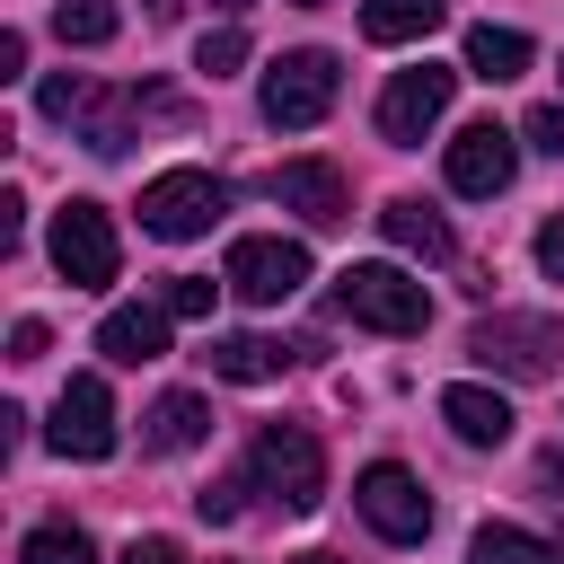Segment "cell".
Here are the masks:
<instances>
[{"label": "cell", "instance_id": "1", "mask_svg": "<svg viewBox=\"0 0 564 564\" xmlns=\"http://www.w3.org/2000/svg\"><path fill=\"white\" fill-rule=\"evenodd\" d=\"M335 308H344L352 326H370V335H423V326H432L423 282L397 273V264H344V273H335Z\"/></svg>", "mask_w": 564, "mask_h": 564}, {"label": "cell", "instance_id": "2", "mask_svg": "<svg viewBox=\"0 0 564 564\" xmlns=\"http://www.w3.org/2000/svg\"><path fill=\"white\" fill-rule=\"evenodd\" d=\"M247 476H256L282 511H317V502H326V449H317V432H300V423H264L256 449H247Z\"/></svg>", "mask_w": 564, "mask_h": 564}, {"label": "cell", "instance_id": "3", "mask_svg": "<svg viewBox=\"0 0 564 564\" xmlns=\"http://www.w3.org/2000/svg\"><path fill=\"white\" fill-rule=\"evenodd\" d=\"M335 88H344L335 53H317V44H308V53H282V62L264 70V97H256V106H264V123H273V132H308V123H326V115H335Z\"/></svg>", "mask_w": 564, "mask_h": 564}, {"label": "cell", "instance_id": "4", "mask_svg": "<svg viewBox=\"0 0 564 564\" xmlns=\"http://www.w3.org/2000/svg\"><path fill=\"white\" fill-rule=\"evenodd\" d=\"M53 273H62L70 291H106V282L123 273V238H115L106 203H62V212H53Z\"/></svg>", "mask_w": 564, "mask_h": 564}, {"label": "cell", "instance_id": "5", "mask_svg": "<svg viewBox=\"0 0 564 564\" xmlns=\"http://www.w3.org/2000/svg\"><path fill=\"white\" fill-rule=\"evenodd\" d=\"M467 352H476L485 370H502V379H546L555 352H564V326H555V317H511V308H494V317H476Z\"/></svg>", "mask_w": 564, "mask_h": 564}, {"label": "cell", "instance_id": "6", "mask_svg": "<svg viewBox=\"0 0 564 564\" xmlns=\"http://www.w3.org/2000/svg\"><path fill=\"white\" fill-rule=\"evenodd\" d=\"M352 511L388 538V546H414V538H432V494H423V476L414 467H397V458H379V467H361V485H352Z\"/></svg>", "mask_w": 564, "mask_h": 564}, {"label": "cell", "instance_id": "7", "mask_svg": "<svg viewBox=\"0 0 564 564\" xmlns=\"http://www.w3.org/2000/svg\"><path fill=\"white\" fill-rule=\"evenodd\" d=\"M220 212H229V194H220V176H203V167H167V176L141 185V229H150V238H203Z\"/></svg>", "mask_w": 564, "mask_h": 564}, {"label": "cell", "instance_id": "8", "mask_svg": "<svg viewBox=\"0 0 564 564\" xmlns=\"http://www.w3.org/2000/svg\"><path fill=\"white\" fill-rule=\"evenodd\" d=\"M220 282H229L238 300H256V308H282V300L308 282V247H300V238H238Z\"/></svg>", "mask_w": 564, "mask_h": 564}, {"label": "cell", "instance_id": "9", "mask_svg": "<svg viewBox=\"0 0 564 564\" xmlns=\"http://www.w3.org/2000/svg\"><path fill=\"white\" fill-rule=\"evenodd\" d=\"M449 88H458V70H441V62H414V70H397L388 79V97H379V132L388 141H423L441 115H449Z\"/></svg>", "mask_w": 564, "mask_h": 564}, {"label": "cell", "instance_id": "10", "mask_svg": "<svg viewBox=\"0 0 564 564\" xmlns=\"http://www.w3.org/2000/svg\"><path fill=\"white\" fill-rule=\"evenodd\" d=\"M62 458H106L115 449V397H106V379L97 370H79L62 397H53V432H44Z\"/></svg>", "mask_w": 564, "mask_h": 564}, {"label": "cell", "instance_id": "11", "mask_svg": "<svg viewBox=\"0 0 564 564\" xmlns=\"http://www.w3.org/2000/svg\"><path fill=\"white\" fill-rule=\"evenodd\" d=\"M511 167H520V141L502 132V123H467L458 141H449V194H502L511 185Z\"/></svg>", "mask_w": 564, "mask_h": 564}, {"label": "cell", "instance_id": "12", "mask_svg": "<svg viewBox=\"0 0 564 564\" xmlns=\"http://www.w3.org/2000/svg\"><path fill=\"white\" fill-rule=\"evenodd\" d=\"M273 203L300 212L308 229H335V220L352 212V185H344V167H326V159H291V167H273Z\"/></svg>", "mask_w": 564, "mask_h": 564}, {"label": "cell", "instance_id": "13", "mask_svg": "<svg viewBox=\"0 0 564 564\" xmlns=\"http://www.w3.org/2000/svg\"><path fill=\"white\" fill-rule=\"evenodd\" d=\"M441 423H449L467 449H502V441H511V397L458 379V388H441Z\"/></svg>", "mask_w": 564, "mask_h": 564}, {"label": "cell", "instance_id": "14", "mask_svg": "<svg viewBox=\"0 0 564 564\" xmlns=\"http://www.w3.org/2000/svg\"><path fill=\"white\" fill-rule=\"evenodd\" d=\"M97 352L123 361V370L159 361V352H167V308H106V317H97Z\"/></svg>", "mask_w": 564, "mask_h": 564}, {"label": "cell", "instance_id": "15", "mask_svg": "<svg viewBox=\"0 0 564 564\" xmlns=\"http://www.w3.org/2000/svg\"><path fill=\"white\" fill-rule=\"evenodd\" d=\"M379 229H388V247H405V256H423V264H449V256H458L449 220H441L432 203H414V194H397V203L379 212Z\"/></svg>", "mask_w": 564, "mask_h": 564}, {"label": "cell", "instance_id": "16", "mask_svg": "<svg viewBox=\"0 0 564 564\" xmlns=\"http://www.w3.org/2000/svg\"><path fill=\"white\" fill-rule=\"evenodd\" d=\"M203 432H212V405H203L194 388H167V397L141 414V441H150V449H194Z\"/></svg>", "mask_w": 564, "mask_h": 564}, {"label": "cell", "instance_id": "17", "mask_svg": "<svg viewBox=\"0 0 564 564\" xmlns=\"http://www.w3.org/2000/svg\"><path fill=\"white\" fill-rule=\"evenodd\" d=\"M449 18V0H361V35L370 44H423Z\"/></svg>", "mask_w": 564, "mask_h": 564}, {"label": "cell", "instance_id": "18", "mask_svg": "<svg viewBox=\"0 0 564 564\" xmlns=\"http://www.w3.org/2000/svg\"><path fill=\"white\" fill-rule=\"evenodd\" d=\"M203 361H212L220 379H238V388H264V379H282V361H291V352H282L273 335H220Z\"/></svg>", "mask_w": 564, "mask_h": 564}, {"label": "cell", "instance_id": "19", "mask_svg": "<svg viewBox=\"0 0 564 564\" xmlns=\"http://www.w3.org/2000/svg\"><path fill=\"white\" fill-rule=\"evenodd\" d=\"M467 70H476V79H520V70H529V35H520V26H494V18L467 26Z\"/></svg>", "mask_w": 564, "mask_h": 564}, {"label": "cell", "instance_id": "20", "mask_svg": "<svg viewBox=\"0 0 564 564\" xmlns=\"http://www.w3.org/2000/svg\"><path fill=\"white\" fill-rule=\"evenodd\" d=\"M467 564H564L546 538H529V529H511V520H485L476 538H467Z\"/></svg>", "mask_w": 564, "mask_h": 564}, {"label": "cell", "instance_id": "21", "mask_svg": "<svg viewBox=\"0 0 564 564\" xmlns=\"http://www.w3.org/2000/svg\"><path fill=\"white\" fill-rule=\"evenodd\" d=\"M115 26H123L115 0H62V9H53V35H62V44H115Z\"/></svg>", "mask_w": 564, "mask_h": 564}, {"label": "cell", "instance_id": "22", "mask_svg": "<svg viewBox=\"0 0 564 564\" xmlns=\"http://www.w3.org/2000/svg\"><path fill=\"white\" fill-rule=\"evenodd\" d=\"M35 106H44V115H53V123H79V115H88V106H97V88H88V79H79V70H53V79H44V88H35Z\"/></svg>", "mask_w": 564, "mask_h": 564}, {"label": "cell", "instance_id": "23", "mask_svg": "<svg viewBox=\"0 0 564 564\" xmlns=\"http://www.w3.org/2000/svg\"><path fill=\"white\" fill-rule=\"evenodd\" d=\"M18 564H97V546H88L79 529H35V538L18 546Z\"/></svg>", "mask_w": 564, "mask_h": 564}, {"label": "cell", "instance_id": "24", "mask_svg": "<svg viewBox=\"0 0 564 564\" xmlns=\"http://www.w3.org/2000/svg\"><path fill=\"white\" fill-rule=\"evenodd\" d=\"M247 62V26H212L203 44H194V70H212V79H229Z\"/></svg>", "mask_w": 564, "mask_h": 564}, {"label": "cell", "instance_id": "25", "mask_svg": "<svg viewBox=\"0 0 564 564\" xmlns=\"http://www.w3.org/2000/svg\"><path fill=\"white\" fill-rule=\"evenodd\" d=\"M212 291H220V282H203V273H176V282L159 291V308H167V317H212Z\"/></svg>", "mask_w": 564, "mask_h": 564}, {"label": "cell", "instance_id": "26", "mask_svg": "<svg viewBox=\"0 0 564 564\" xmlns=\"http://www.w3.org/2000/svg\"><path fill=\"white\" fill-rule=\"evenodd\" d=\"M529 150H546V159H564V106H529Z\"/></svg>", "mask_w": 564, "mask_h": 564}, {"label": "cell", "instance_id": "27", "mask_svg": "<svg viewBox=\"0 0 564 564\" xmlns=\"http://www.w3.org/2000/svg\"><path fill=\"white\" fill-rule=\"evenodd\" d=\"M238 494H247V476H220V485L194 494V511H203V520H238Z\"/></svg>", "mask_w": 564, "mask_h": 564}, {"label": "cell", "instance_id": "28", "mask_svg": "<svg viewBox=\"0 0 564 564\" xmlns=\"http://www.w3.org/2000/svg\"><path fill=\"white\" fill-rule=\"evenodd\" d=\"M44 344H53L44 317H18V326H9V361H44Z\"/></svg>", "mask_w": 564, "mask_h": 564}, {"label": "cell", "instance_id": "29", "mask_svg": "<svg viewBox=\"0 0 564 564\" xmlns=\"http://www.w3.org/2000/svg\"><path fill=\"white\" fill-rule=\"evenodd\" d=\"M538 273H546V282H564V212L538 229Z\"/></svg>", "mask_w": 564, "mask_h": 564}, {"label": "cell", "instance_id": "30", "mask_svg": "<svg viewBox=\"0 0 564 564\" xmlns=\"http://www.w3.org/2000/svg\"><path fill=\"white\" fill-rule=\"evenodd\" d=\"M123 564H185V546H176V538H132Z\"/></svg>", "mask_w": 564, "mask_h": 564}, {"label": "cell", "instance_id": "31", "mask_svg": "<svg viewBox=\"0 0 564 564\" xmlns=\"http://www.w3.org/2000/svg\"><path fill=\"white\" fill-rule=\"evenodd\" d=\"M18 238H26V203H18V194H0V256H9Z\"/></svg>", "mask_w": 564, "mask_h": 564}, {"label": "cell", "instance_id": "32", "mask_svg": "<svg viewBox=\"0 0 564 564\" xmlns=\"http://www.w3.org/2000/svg\"><path fill=\"white\" fill-rule=\"evenodd\" d=\"M18 70H26V35H18V26H0V79H18Z\"/></svg>", "mask_w": 564, "mask_h": 564}, {"label": "cell", "instance_id": "33", "mask_svg": "<svg viewBox=\"0 0 564 564\" xmlns=\"http://www.w3.org/2000/svg\"><path fill=\"white\" fill-rule=\"evenodd\" d=\"M538 485H555V502H564V449H555V458L538 467Z\"/></svg>", "mask_w": 564, "mask_h": 564}, {"label": "cell", "instance_id": "34", "mask_svg": "<svg viewBox=\"0 0 564 564\" xmlns=\"http://www.w3.org/2000/svg\"><path fill=\"white\" fill-rule=\"evenodd\" d=\"M291 564H344V555H326V546H308V555H291Z\"/></svg>", "mask_w": 564, "mask_h": 564}, {"label": "cell", "instance_id": "35", "mask_svg": "<svg viewBox=\"0 0 564 564\" xmlns=\"http://www.w3.org/2000/svg\"><path fill=\"white\" fill-rule=\"evenodd\" d=\"M176 9H185V0H150V18H176Z\"/></svg>", "mask_w": 564, "mask_h": 564}, {"label": "cell", "instance_id": "36", "mask_svg": "<svg viewBox=\"0 0 564 564\" xmlns=\"http://www.w3.org/2000/svg\"><path fill=\"white\" fill-rule=\"evenodd\" d=\"M212 9H229V18H247V9H256V0H212Z\"/></svg>", "mask_w": 564, "mask_h": 564}, {"label": "cell", "instance_id": "37", "mask_svg": "<svg viewBox=\"0 0 564 564\" xmlns=\"http://www.w3.org/2000/svg\"><path fill=\"white\" fill-rule=\"evenodd\" d=\"M291 9H326V0H291Z\"/></svg>", "mask_w": 564, "mask_h": 564}]
</instances>
